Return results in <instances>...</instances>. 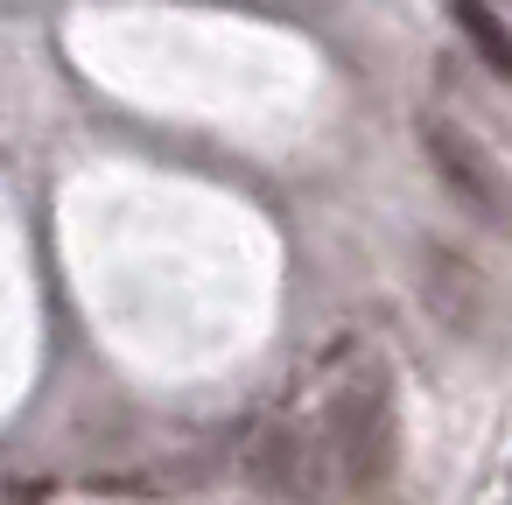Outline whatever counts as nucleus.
I'll return each instance as SVG.
<instances>
[{
    "label": "nucleus",
    "instance_id": "f257e3e1",
    "mask_svg": "<svg viewBox=\"0 0 512 505\" xmlns=\"http://www.w3.org/2000/svg\"><path fill=\"white\" fill-rule=\"evenodd\" d=\"M323 456L351 498H379L400 477V386L393 365L358 358L323 400Z\"/></svg>",
    "mask_w": 512,
    "mask_h": 505
},
{
    "label": "nucleus",
    "instance_id": "f03ea898",
    "mask_svg": "<svg viewBox=\"0 0 512 505\" xmlns=\"http://www.w3.org/2000/svg\"><path fill=\"white\" fill-rule=\"evenodd\" d=\"M421 155H428V169H435V183L470 211V218H484V225H498V232H512V176L498 169V155L477 141V134H463L456 120H442V113H421Z\"/></svg>",
    "mask_w": 512,
    "mask_h": 505
},
{
    "label": "nucleus",
    "instance_id": "7ed1b4c3",
    "mask_svg": "<svg viewBox=\"0 0 512 505\" xmlns=\"http://www.w3.org/2000/svg\"><path fill=\"white\" fill-rule=\"evenodd\" d=\"M414 288H421V309L456 337V344H484L491 337V316H498V288L491 274L463 253V246H442V239H421V267H414Z\"/></svg>",
    "mask_w": 512,
    "mask_h": 505
},
{
    "label": "nucleus",
    "instance_id": "20e7f679",
    "mask_svg": "<svg viewBox=\"0 0 512 505\" xmlns=\"http://www.w3.org/2000/svg\"><path fill=\"white\" fill-rule=\"evenodd\" d=\"M253 484L281 505H316V442L295 421H274L253 435Z\"/></svg>",
    "mask_w": 512,
    "mask_h": 505
},
{
    "label": "nucleus",
    "instance_id": "39448f33",
    "mask_svg": "<svg viewBox=\"0 0 512 505\" xmlns=\"http://www.w3.org/2000/svg\"><path fill=\"white\" fill-rule=\"evenodd\" d=\"M449 22L470 36V50H477V57H484L498 78H512V29H505V22L484 8V0H449Z\"/></svg>",
    "mask_w": 512,
    "mask_h": 505
},
{
    "label": "nucleus",
    "instance_id": "423d86ee",
    "mask_svg": "<svg viewBox=\"0 0 512 505\" xmlns=\"http://www.w3.org/2000/svg\"><path fill=\"white\" fill-rule=\"evenodd\" d=\"M43 491H50V484H36V477H22V484H15V505H36Z\"/></svg>",
    "mask_w": 512,
    "mask_h": 505
}]
</instances>
